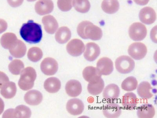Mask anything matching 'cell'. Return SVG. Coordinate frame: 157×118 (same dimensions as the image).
<instances>
[{
    "mask_svg": "<svg viewBox=\"0 0 157 118\" xmlns=\"http://www.w3.org/2000/svg\"><path fill=\"white\" fill-rule=\"evenodd\" d=\"M20 34L23 40L30 44L39 43L43 36L41 26L32 20L23 24L20 30Z\"/></svg>",
    "mask_w": 157,
    "mask_h": 118,
    "instance_id": "1",
    "label": "cell"
},
{
    "mask_svg": "<svg viewBox=\"0 0 157 118\" xmlns=\"http://www.w3.org/2000/svg\"><path fill=\"white\" fill-rule=\"evenodd\" d=\"M77 31L78 36L84 39L98 40L103 36L102 29L89 21H83L80 23Z\"/></svg>",
    "mask_w": 157,
    "mask_h": 118,
    "instance_id": "2",
    "label": "cell"
},
{
    "mask_svg": "<svg viewBox=\"0 0 157 118\" xmlns=\"http://www.w3.org/2000/svg\"><path fill=\"white\" fill-rule=\"evenodd\" d=\"M18 85L20 89L27 91L32 89L34 86L37 77L36 70L31 67H28L22 71Z\"/></svg>",
    "mask_w": 157,
    "mask_h": 118,
    "instance_id": "3",
    "label": "cell"
},
{
    "mask_svg": "<svg viewBox=\"0 0 157 118\" xmlns=\"http://www.w3.org/2000/svg\"><path fill=\"white\" fill-rule=\"evenodd\" d=\"M135 65L134 60L128 56H120L116 59L115 61L116 70L122 74L131 72L134 70Z\"/></svg>",
    "mask_w": 157,
    "mask_h": 118,
    "instance_id": "4",
    "label": "cell"
},
{
    "mask_svg": "<svg viewBox=\"0 0 157 118\" xmlns=\"http://www.w3.org/2000/svg\"><path fill=\"white\" fill-rule=\"evenodd\" d=\"M129 35L130 38L135 41H141L147 35V29L145 25L140 22H135L130 26Z\"/></svg>",
    "mask_w": 157,
    "mask_h": 118,
    "instance_id": "5",
    "label": "cell"
},
{
    "mask_svg": "<svg viewBox=\"0 0 157 118\" xmlns=\"http://www.w3.org/2000/svg\"><path fill=\"white\" fill-rule=\"evenodd\" d=\"M128 54L136 60H140L145 57L147 52V46L142 43H134L130 44L128 50Z\"/></svg>",
    "mask_w": 157,
    "mask_h": 118,
    "instance_id": "6",
    "label": "cell"
},
{
    "mask_svg": "<svg viewBox=\"0 0 157 118\" xmlns=\"http://www.w3.org/2000/svg\"><path fill=\"white\" fill-rule=\"evenodd\" d=\"M83 42L79 39H73L70 41L67 46L68 53L73 57H78L83 53L85 50Z\"/></svg>",
    "mask_w": 157,
    "mask_h": 118,
    "instance_id": "7",
    "label": "cell"
},
{
    "mask_svg": "<svg viewBox=\"0 0 157 118\" xmlns=\"http://www.w3.org/2000/svg\"><path fill=\"white\" fill-rule=\"evenodd\" d=\"M42 72L47 75H52L57 72L58 64L56 60L51 57L45 58L40 64Z\"/></svg>",
    "mask_w": 157,
    "mask_h": 118,
    "instance_id": "8",
    "label": "cell"
},
{
    "mask_svg": "<svg viewBox=\"0 0 157 118\" xmlns=\"http://www.w3.org/2000/svg\"><path fill=\"white\" fill-rule=\"evenodd\" d=\"M96 68L101 75H110L113 70V62L108 57H102L97 62Z\"/></svg>",
    "mask_w": 157,
    "mask_h": 118,
    "instance_id": "9",
    "label": "cell"
},
{
    "mask_svg": "<svg viewBox=\"0 0 157 118\" xmlns=\"http://www.w3.org/2000/svg\"><path fill=\"white\" fill-rule=\"evenodd\" d=\"M120 90L117 85L114 84H109L103 91V99L107 102H114L120 96Z\"/></svg>",
    "mask_w": 157,
    "mask_h": 118,
    "instance_id": "10",
    "label": "cell"
},
{
    "mask_svg": "<svg viewBox=\"0 0 157 118\" xmlns=\"http://www.w3.org/2000/svg\"><path fill=\"white\" fill-rule=\"evenodd\" d=\"M100 47L97 44L90 42L86 44L84 51V57L88 61L96 60L100 55Z\"/></svg>",
    "mask_w": 157,
    "mask_h": 118,
    "instance_id": "11",
    "label": "cell"
},
{
    "mask_svg": "<svg viewBox=\"0 0 157 118\" xmlns=\"http://www.w3.org/2000/svg\"><path fill=\"white\" fill-rule=\"evenodd\" d=\"M139 18L143 23L147 25H151L156 20V13L152 8L146 7L140 10Z\"/></svg>",
    "mask_w": 157,
    "mask_h": 118,
    "instance_id": "12",
    "label": "cell"
},
{
    "mask_svg": "<svg viewBox=\"0 0 157 118\" xmlns=\"http://www.w3.org/2000/svg\"><path fill=\"white\" fill-rule=\"evenodd\" d=\"M66 108L68 113L71 115L78 116L83 112L85 106L83 102L81 100L72 99L67 102Z\"/></svg>",
    "mask_w": 157,
    "mask_h": 118,
    "instance_id": "13",
    "label": "cell"
},
{
    "mask_svg": "<svg viewBox=\"0 0 157 118\" xmlns=\"http://www.w3.org/2000/svg\"><path fill=\"white\" fill-rule=\"evenodd\" d=\"M54 5L52 0H39L35 5V9L38 14L43 15L52 12Z\"/></svg>",
    "mask_w": 157,
    "mask_h": 118,
    "instance_id": "14",
    "label": "cell"
},
{
    "mask_svg": "<svg viewBox=\"0 0 157 118\" xmlns=\"http://www.w3.org/2000/svg\"><path fill=\"white\" fill-rule=\"evenodd\" d=\"M121 109L117 104L109 103L103 107V112L105 117L108 118L119 117L121 113Z\"/></svg>",
    "mask_w": 157,
    "mask_h": 118,
    "instance_id": "15",
    "label": "cell"
},
{
    "mask_svg": "<svg viewBox=\"0 0 157 118\" xmlns=\"http://www.w3.org/2000/svg\"><path fill=\"white\" fill-rule=\"evenodd\" d=\"M65 90L68 96L75 97L78 96L82 92V85L77 80H70L66 84Z\"/></svg>",
    "mask_w": 157,
    "mask_h": 118,
    "instance_id": "16",
    "label": "cell"
},
{
    "mask_svg": "<svg viewBox=\"0 0 157 118\" xmlns=\"http://www.w3.org/2000/svg\"><path fill=\"white\" fill-rule=\"evenodd\" d=\"M82 75L87 82L94 83L98 82L101 78L102 75L98 72L96 67L89 66L84 69L82 71Z\"/></svg>",
    "mask_w": 157,
    "mask_h": 118,
    "instance_id": "17",
    "label": "cell"
},
{
    "mask_svg": "<svg viewBox=\"0 0 157 118\" xmlns=\"http://www.w3.org/2000/svg\"><path fill=\"white\" fill-rule=\"evenodd\" d=\"M43 96L42 93L36 90H32L26 93L24 99L28 105L31 106H37L41 103Z\"/></svg>",
    "mask_w": 157,
    "mask_h": 118,
    "instance_id": "18",
    "label": "cell"
},
{
    "mask_svg": "<svg viewBox=\"0 0 157 118\" xmlns=\"http://www.w3.org/2000/svg\"><path fill=\"white\" fill-rule=\"evenodd\" d=\"M137 102L138 99L136 95L132 92L127 93L122 98V105L127 110H134L137 106Z\"/></svg>",
    "mask_w": 157,
    "mask_h": 118,
    "instance_id": "19",
    "label": "cell"
},
{
    "mask_svg": "<svg viewBox=\"0 0 157 118\" xmlns=\"http://www.w3.org/2000/svg\"><path fill=\"white\" fill-rule=\"evenodd\" d=\"M42 22L44 25L45 30L49 34H53L58 29V22L54 17L51 15H47L42 18Z\"/></svg>",
    "mask_w": 157,
    "mask_h": 118,
    "instance_id": "20",
    "label": "cell"
},
{
    "mask_svg": "<svg viewBox=\"0 0 157 118\" xmlns=\"http://www.w3.org/2000/svg\"><path fill=\"white\" fill-rule=\"evenodd\" d=\"M153 88L149 82L147 81L140 83L137 89V94L142 99H151L153 96L152 93Z\"/></svg>",
    "mask_w": 157,
    "mask_h": 118,
    "instance_id": "21",
    "label": "cell"
},
{
    "mask_svg": "<svg viewBox=\"0 0 157 118\" xmlns=\"http://www.w3.org/2000/svg\"><path fill=\"white\" fill-rule=\"evenodd\" d=\"M137 116L140 118H152L155 115V108L152 105L145 104L138 108Z\"/></svg>",
    "mask_w": 157,
    "mask_h": 118,
    "instance_id": "22",
    "label": "cell"
},
{
    "mask_svg": "<svg viewBox=\"0 0 157 118\" xmlns=\"http://www.w3.org/2000/svg\"><path fill=\"white\" fill-rule=\"evenodd\" d=\"M18 40L15 34L12 33H5L1 36V45L4 48L10 50L15 46Z\"/></svg>",
    "mask_w": 157,
    "mask_h": 118,
    "instance_id": "23",
    "label": "cell"
},
{
    "mask_svg": "<svg viewBox=\"0 0 157 118\" xmlns=\"http://www.w3.org/2000/svg\"><path fill=\"white\" fill-rule=\"evenodd\" d=\"M44 88L50 93H56L58 92L61 87L60 80L55 77L47 78L44 83Z\"/></svg>",
    "mask_w": 157,
    "mask_h": 118,
    "instance_id": "24",
    "label": "cell"
},
{
    "mask_svg": "<svg viewBox=\"0 0 157 118\" xmlns=\"http://www.w3.org/2000/svg\"><path fill=\"white\" fill-rule=\"evenodd\" d=\"M71 37V32L66 26L60 27L56 33L55 39L59 43L63 44L68 42Z\"/></svg>",
    "mask_w": 157,
    "mask_h": 118,
    "instance_id": "25",
    "label": "cell"
},
{
    "mask_svg": "<svg viewBox=\"0 0 157 118\" xmlns=\"http://www.w3.org/2000/svg\"><path fill=\"white\" fill-rule=\"evenodd\" d=\"M120 8L117 0H104L101 4V8L106 13L113 14L117 12Z\"/></svg>",
    "mask_w": 157,
    "mask_h": 118,
    "instance_id": "26",
    "label": "cell"
},
{
    "mask_svg": "<svg viewBox=\"0 0 157 118\" xmlns=\"http://www.w3.org/2000/svg\"><path fill=\"white\" fill-rule=\"evenodd\" d=\"M1 88V95L6 99H12L15 96L16 93L17 87L14 82H8Z\"/></svg>",
    "mask_w": 157,
    "mask_h": 118,
    "instance_id": "27",
    "label": "cell"
},
{
    "mask_svg": "<svg viewBox=\"0 0 157 118\" xmlns=\"http://www.w3.org/2000/svg\"><path fill=\"white\" fill-rule=\"evenodd\" d=\"M9 50L10 53L13 57L15 58H21L24 57L26 54V46L23 42L18 40L17 43L15 46Z\"/></svg>",
    "mask_w": 157,
    "mask_h": 118,
    "instance_id": "28",
    "label": "cell"
},
{
    "mask_svg": "<svg viewBox=\"0 0 157 118\" xmlns=\"http://www.w3.org/2000/svg\"><path fill=\"white\" fill-rule=\"evenodd\" d=\"M105 83L102 78L96 82L89 83L87 86L88 92L92 95L97 96L103 92Z\"/></svg>",
    "mask_w": 157,
    "mask_h": 118,
    "instance_id": "29",
    "label": "cell"
},
{
    "mask_svg": "<svg viewBox=\"0 0 157 118\" xmlns=\"http://www.w3.org/2000/svg\"><path fill=\"white\" fill-rule=\"evenodd\" d=\"M138 86L136 78L132 76L128 77L121 84L122 89L127 92H131L135 90Z\"/></svg>",
    "mask_w": 157,
    "mask_h": 118,
    "instance_id": "30",
    "label": "cell"
},
{
    "mask_svg": "<svg viewBox=\"0 0 157 118\" xmlns=\"http://www.w3.org/2000/svg\"><path fill=\"white\" fill-rule=\"evenodd\" d=\"M73 5L77 12L81 13L88 12L91 6L88 0H73Z\"/></svg>",
    "mask_w": 157,
    "mask_h": 118,
    "instance_id": "31",
    "label": "cell"
},
{
    "mask_svg": "<svg viewBox=\"0 0 157 118\" xmlns=\"http://www.w3.org/2000/svg\"><path fill=\"white\" fill-rule=\"evenodd\" d=\"M31 114L30 109L25 105H19L13 109V118H29Z\"/></svg>",
    "mask_w": 157,
    "mask_h": 118,
    "instance_id": "32",
    "label": "cell"
},
{
    "mask_svg": "<svg viewBox=\"0 0 157 118\" xmlns=\"http://www.w3.org/2000/svg\"><path fill=\"white\" fill-rule=\"evenodd\" d=\"M24 64L21 60L15 59L12 60L8 66L10 72L14 75H18L24 69Z\"/></svg>",
    "mask_w": 157,
    "mask_h": 118,
    "instance_id": "33",
    "label": "cell"
},
{
    "mask_svg": "<svg viewBox=\"0 0 157 118\" xmlns=\"http://www.w3.org/2000/svg\"><path fill=\"white\" fill-rule=\"evenodd\" d=\"M28 59L33 62H37L43 57V53L39 48L34 47L29 49L27 54Z\"/></svg>",
    "mask_w": 157,
    "mask_h": 118,
    "instance_id": "34",
    "label": "cell"
},
{
    "mask_svg": "<svg viewBox=\"0 0 157 118\" xmlns=\"http://www.w3.org/2000/svg\"><path fill=\"white\" fill-rule=\"evenodd\" d=\"M73 0H58L57 6L63 12H68L72 7Z\"/></svg>",
    "mask_w": 157,
    "mask_h": 118,
    "instance_id": "35",
    "label": "cell"
},
{
    "mask_svg": "<svg viewBox=\"0 0 157 118\" xmlns=\"http://www.w3.org/2000/svg\"><path fill=\"white\" fill-rule=\"evenodd\" d=\"M9 82V79L7 75L5 73L0 71V88Z\"/></svg>",
    "mask_w": 157,
    "mask_h": 118,
    "instance_id": "36",
    "label": "cell"
},
{
    "mask_svg": "<svg viewBox=\"0 0 157 118\" xmlns=\"http://www.w3.org/2000/svg\"><path fill=\"white\" fill-rule=\"evenodd\" d=\"M8 3L11 6L17 8L20 6L23 3L24 0H7Z\"/></svg>",
    "mask_w": 157,
    "mask_h": 118,
    "instance_id": "37",
    "label": "cell"
},
{
    "mask_svg": "<svg viewBox=\"0 0 157 118\" xmlns=\"http://www.w3.org/2000/svg\"><path fill=\"white\" fill-rule=\"evenodd\" d=\"M8 28L7 22L3 19H0V33L5 32Z\"/></svg>",
    "mask_w": 157,
    "mask_h": 118,
    "instance_id": "38",
    "label": "cell"
},
{
    "mask_svg": "<svg viewBox=\"0 0 157 118\" xmlns=\"http://www.w3.org/2000/svg\"><path fill=\"white\" fill-rule=\"evenodd\" d=\"M157 26L153 28L151 32V37L152 41L157 43Z\"/></svg>",
    "mask_w": 157,
    "mask_h": 118,
    "instance_id": "39",
    "label": "cell"
},
{
    "mask_svg": "<svg viewBox=\"0 0 157 118\" xmlns=\"http://www.w3.org/2000/svg\"><path fill=\"white\" fill-rule=\"evenodd\" d=\"M150 0H134V2L137 5L144 6L147 5Z\"/></svg>",
    "mask_w": 157,
    "mask_h": 118,
    "instance_id": "40",
    "label": "cell"
},
{
    "mask_svg": "<svg viewBox=\"0 0 157 118\" xmlns=\"http://www.w3.org/2000/svg\"><path fill=\"white\" fill-rule=\"evenodd\" d=\"M4 108H5V104L2 100L0 98V115L3 112Z\"/></svg>",
    "mask_w": 157,
    "mask_h": 118,
    "instance_id": "41",
    "label": "cell"
},
{
    "mask_svg": "<svg viewBox=\"0 0 157 118\" xmlns=\"http://www.w3.org/2000/svg\"><path fill=\"white\" fill-rule=\"evenodd\" d=\"M29 2H33V1H36V0H27Z\"/></svg>",
    "mask_w": 157,
    "mask_h": 118,
    "instance_id": "42",
    "label": "cell"
}]
</instances>
